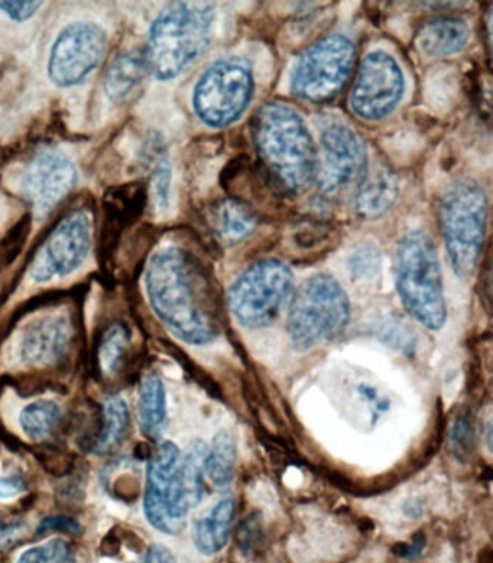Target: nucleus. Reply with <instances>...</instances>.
Returning <instances> with one entry per match:
<instances>
[{"instance_id": "obj_1", "label": "nucleus", "mask_w": 493, "mask_h": 563, "mask_svg": "<svg viewBox=\"0 0 493 563\" xmlns=\"http://www.w3.org/2000/svg\"><path fill=\"white\" fill-rule=\"evenodd\" d=\"M152 311L184 343L205 345L220 331L218 289L200 258L178 246L151 256L145 274Z\"/></svg>"}, {"instance_id": "obj_2", "label": "nucleus", "mask_w": 493, "mask_h": 563, "mask_svg": "<svg viewBox=\"0 0 493 563\" xmlns=\"http://www.w3.org/2000/svg\"><path fill=\"white\" fill-rule=\"evenodd\" d=\"M252 140L272 191L297 197L316 184L319 152L296 110L281 103L262 106L253 118Z\"/></svg>"}, {"instance_id": "obj_3", "label": "nucleus", "mask_w": 493, "mask_h": 563, "mask_svg": "<svg viewBox=\"0 0 493 563\" xmlns=\"http://www.w3.org/2000/svg\"><path fill=\"white\" fill-rule=\"evenodd\" d=\"M213 3L175 2L152 22L144 54L146 67L156 80L178 77L195 64L213 40Z\"/></svg>"}, {"instance_id": "obj_4", "label": "nucleus", "mask_w": 493, "mask_h": 563, "mask_svg": "<svg viewBox=\"0 0 493 563\" xmlns=\"http://www.w3.org/2000/svg\"><path fill=\"white\" fill-rule=\"evenodd\" d=\"M395 284L409 316L431 331L447 321L443 274L437 249L426 233L409 232L401 239L395 255Z\"/></svg>"}, {"instance_id": "obj_5", "label": "nucleus", "mask_w": 493, "mask_h": 563, "mask_svg": "<svg viewBox=\"0 0 493 563\" xmlns=\"http://www.w3.org/2000/svg\"><path fill=\"white\" fill-rule=\"evenodd\" d=\"M443 234L451 266L459 278H470L481 261L487 223V198L472 179L451 184L439 207Z\"/></svg>"}, {"instance_id": "obj_6", "label": "nucleus", "mask_w": 493, "mask_h": 563, "mask_svg": "<svg viewBox=\"0 0 493 563\" xmlns=\"http://www.w3.org/2000/svg\"><path fill=\"white\" fill-rule=\"evenodd\" d=\"M350 321V302L342 285L330 275L303 282L294 294L288 334L298 352L319 347L342 334Z\"/></svg>"}, {"instance_id": "obj_7", "label": "nucleus", "mask_w": 493, "mask_h": 563, "mask_svg": "<svg viewBox=\"0 0 493 563\" xmlns=\"http://www.w3.org/2000/svg\"><path fill=\"white\" fill-rule=\"evenodd\" d=\"M293 286V272L284 262H256L230 288V312L248 330L265 329L280 317Z\"/></svg>"}, {"instance_id": "obj_8", "label": "nucleus", "mask_w": 493, "mask_h": 563, "mask_svg": "<svg viewBox=\"0 0 493 563\" xmlns=\"http://www.w3.org/2000/svg\"><path fill=\"white\" fill-rule=\"evenodd\" d=\"M354 62L357 47L348 36H325L299 55L292 73V93L308 103H329L348 85Z\"/></svg>"}, {"instance_id": "obj_9", "label": "nucleus", "mask_w": 493, "mask_h": 563, "mask_svg": "<svg viewBox=\"0 0 493 563\" xmlns=\"http://www.w3.org/2000/svg\"><path fill=\"white\" fill-rule=\"evenodd\" d=\"M195 507L183 479L182 452L173 442H161L152 452L146 473V520L161 533L178 534Z\"/></svg>"}, {"instance_id": "obj_10", "label": "nucleus", "mask_w": 493, "mask_h": 563, "mask_svg": "<svg viewBox=\"0 0 493 563\" xmlns=\"http://www.w3.org/2000/svg\"><path fill=\"white\" fill-rule=\"evenodd\" d=\"M253 89L252 68L245 59H220L196 85L193 106L197 118L209 128L230 126L245 113Z\"/></svg>"}, {"instance_id": "obj_11", "label": "nucleus", "mask_w": 493, "mask_h": 563, "mask_svg": "<svg viewBox=\"0 0 493 563\" xmlns=\"http://www.w3.org/2000/svg\"><path fill=\"white\" fill-rule=\"evenodd\" d=\"M321 159L316 184L327 200L358 188L368 169L365 143L343 123L329 124L321 133Z\"/></svg>"}, {"instance_id": "obj_12", "label": "nucleus", "mask_w": 493, "mask_h": 563, "mask_svg": "<svg viewBox=\"0 0 493 563\" xmlns=\"http://www.w3.org/2000/svg\"><path fill=\"white\" fill-rule=\"evenodd\" d=\"M405 91L403 70L384 51L368 54L350 93V109L358 118L376 122L394 112Z\"/></svg>"}, {"instance_id": "obj_13", "label": "nucleus", "mask_w": 493, "mask_h": 563, "mask_svg": "<svg viewBox=\"0 0 493 563\" xmlns=\"http://www.w3.org/2000/svg\"><path fill=\"white\" fill-rule=\"evenodd\" d=\"M91 247V221L85 210L68 212L48 234L31 265L39 284L72 275L86 262Z\"/></svg>"}, {"instance_id": "obj_14", "label": "nucleus", "mask_w": 493, "mask_h": 563, "mask_svg": "<svg viewBox=\"0 0 493 563\" xmlns=\"http://www.w3.org/2000/svg\"><path fill=\"white\" fill-rule=\"evenodd\" d=\"M108 36L99 25L75 22L64 27L51 48L48 76L58 87L85 81L103 59Z\"/></svg>"}, {"instance_id": "obj_15", "label": "nucleus", "mask_w": 493, "mask_h": 563, "mask_svg": "<svg viewBox=\"0 0 493 563\" xmlns=\"http://www.w3.org/2000/svg\"><path fill=\"white\" fill-rule=\"evenodd\" d=\"M77 170L63 152L41 150L26 165L22 191L40 219L50 214L75 189Z\"/></svg>"}, {"instance_id": "obj_16", "label": "nucleus", "mask_w": 493, "mask_h": 563, "mask_svg": "<svg viewBox=\"0 0 493 563\" xmlns=\"http://www.w3.org/2000/svg\"><path fill=\"white\" fill-rule=\"evenodd\" d=\"M67 318L55 316L43 318L31 325L21 343V360L28 366L53 363L66 352L72 335Z\"/></svg>"}, {"instance_id": "obj_17", "label": "nucleus", "mask_w": 493, "mask_h": 563, "mask_svg": "<svg viewBox=\"0 0 493 563\" xmlns=\"http://www.w3.org/2000/svg\"><path fill=\"white\" fill-rule=\"evenodd\" d=\"M398 197V178L386 165L368 166L357 188L354 211L362 220H376L391 210Z\"/></svg>"}, {"instance_id": "obj_18", "label": "nucleus", "mask_w": 493, "mask_h": 563, "mask_svg": "<svg viewBox=\"0 0 493 563\" xmlns=\"http://www.w3.org/2000/svg\"><path fill=\"white\" fill-rule=\"evenodd\" d=\"M206 219L215 239L228 247L242 243L255 232L258 225L255 210L246 202L233 198H224L210 206Z\"/></svg>"}, {"instance_id": "obj_19", "label": "nucleus", "mask_w": 493, "mask_h": 563, "mask_svg": "<svg viewBox=\"0 0 493 563\" xmlns=\"http://www.w3.org/2000/svg\"><path fill=\"white\" fill-rule=\"evenodd\" d=\"M149 74L142 51L119 54L105 74L106 95L114 103H128L142 89Z\"/></svg>"}, {"instance_id": "obj_20", "label": "nucleus", "mask_w": 493, "mask_h": 563, "mask_svg": "<svg viewBox=\"0 0 493 563\" xmlns=\"http://www.w3.org/2000/svg\"><path fill=\"white\" fill-rule=\"evenodd\" d=\"M470 30L458 18H437L418 31L416 45L427 57H450L467 47Z\"/></svg>"}, {"instance_id": "obj_21", "label": "nucleus", "mask_w": 493, "mask_h": 563, "mask_svg": "<svg viewBox=\"0 0 493 563\" xmlns=\"http://www.w3.org/2000/svg\"><path fill=\"white\" fill-rule=\"evenodd\" d=\"M234 510L237 506L233 498H223L213 507L209 516L197 521L193 530V540L198 552L211 556L223 551L232 532Z\"/></svg>"}, {"instance_id": "obj_22", "label": "nucleus", "mask_w": 493, "mask_h": 563, "mask_svg": "<svg viewBox=\"0 0 493 563\" xmlns=\"http://www.w3.org/2000/svg\"><path fill=\"white\" fill-rule=\"evenodd\" d=\"M140 429L146 438L155 440L167 422V395L160 376L150 375L142 380L138 401Z\"/></svg>"}, {"instance_id": "obj_23", "label": "nucleus", "mask_w": 493, "mask_h": 563, "mask_svg": "<svg viewBox=\"0 0 493 563\" xmlns=\"http://www.w3.org/2000/svg\"><path fill=\"white\" fill-rule=\"evenodd\" d=\"M129 427V409L121 396H108L101 405V421L98 437L91 444L90 452L106 455L122 444Z\"/></svg>"}, {"instance_id": "obj_24", "label": "nucleus", "mask_w": 493, "mask_h": 563, "mask_svg": "<svg viewBox=\"0 0 493 563\" xmlns=\"http://www.w3.org/2000/svg\"><path fill=\"white\" fill-rule=\"evenodd\" d=\"M237 455V441L232 433L220 432L206 459V475L216 487H228L232 483Z\"/></svg>"}, {"instance_id": "obj_25", "label": "nucleus", "mask_w": 493, "mask_h": 563, "mask_svg": "<svg viewBox=\"0 0 493 563\" xmlns=\"http://www.w3.org/2000/svg\"><path fill=\"white\" fill-rule=\"evenodd\" d=\"M62 418V408L54 400H36L21 410L22 431L31 441H44L53 433Z\"/></svg>"}, {"instance_id": "obj_26", "label": "nucleus", "mask_w": 493, "mask_h": 563, "mask_svg": "<svg viewBox=\"0 0 493 563\" xmlns=\"http://www.w3.org/2000/svg\"><path fill=\"white\" fill-rule=\"evenodd\" d=\"M128 347L129 335L123 327L114 325L106 332L99 350L100 366L106 375L112 376L118 372Z\"/></svg>"}, {"instance_id": "obj_27", "label": "nucleus", "mask_w": 493, "mask_h": 563, "mask_svg": "<svg viewBox=\"0 0 493 563\" xmlns=\"http://www.w3.org/2000/svg\"><path fill=\"white\" fill-rule=\"evenodd\" d=\"M17 563H77V561L75 552L66 540L53 539L40 547L28 549Z\"/></svg>"}, {"instance_id": "obj_28", "label": "nucleus", "mask_w": 493, "mask_h": 563, "mask_svg": "<svg viewBox=\"0 0 493 563\" xmlns=\"http://www.w3.org/2000/svg\"><path fill=\"white\" fill-rule=\"evenodd\" d=\"M349 267L354 278H373L380 272L381 253L373 244H363L350 257Z\"/></svg>"}, {"instance_id": "obj_29", "label": "nucleus", "mask_w": 493, "mask_h": 563, "mask_svg": "<svg viewBox=\"0 0 493 563\" xmlns=\"http://www.w3.org/2000/svg\"><path fill=\"white\" fill-rule=\"evenodd\" d=\"M331 224L325 221H304L294 233V242L299 249H315L330 239Z\"/></svg>"}, {"instance_id": "obj_30", "label": "nucleus", "mask_w": 493, "mask_h": 563, "mask_svg": "<svg viewBox=\"0 0 493 563\" xmlns=\"http://www.w3.org/2000/svg\"><path fill=\"white\" fill-rule=\"evenodd\" d=\"M25 492V479L21 471H0V500H13Z\"/></svg>"}, {"instance_id": "obj_31", "label": "nucleus", "mask_w": 493, "mask_h": 563, "mask_svg": "<svg viewBox=\"0 0 493 563\" xmlns=\"http://www.w3.org/2000/svg\"><path fill=\"white\" fill-rule=\"evenodd\" d=\"M43 2H0V11L7 13L12 21L25 22L40 11Z\"/></svg>"}, {"instance_id": "obj_32", "label": "nucleus", "mask_w": 493, "mask_h": 563, "mask_svg": "<svg viewBox=\"0 0 493 563\" xmlns=\"http://www.w3.org/2000/svg\"><path fill=\"white\" fill-rule=\"evenodd\" d=\"M169 181H172V169H169L167 161H163V163L156 166L154 177L156 198H158L161 209L167 207Z\"/></svg>"}, {"instance_id": "obj_33", "label": "nucleus", "mask_w": 493, "mask_h": 563, "mask_svg": "<svg viewBox=\"0 0 493 563\" xmlns=\"http://www.w3.org/2000/svg\"><path fill=\"white\" fill-rule=\"evenodd\" d=\"M25 525L22 521L0 519V551L11 548L25 532Z\"/></svg>"}, {"instance_id": "obj_34", "label": "nucleus", "mask_w": 493, "mask_h": 563, "mask_svg": "<svg viewBox=\"0 0 493 563\" xmlns=\"http://www.w3.org/2000/svg\"><path fill=\"white\" fill-rule=\"evenodd\" d=\"M50 530H59V532H67L78 534L81 532L80 525L67 517H47L40 523L39 533L50 532Z\"/></svg>"}, {"instance_id": "obj_35", "label": "nucleus", "mask_w": 493, "mask_h": 563, "mask_svg": "<svg viewBox=\"0 0 493 563\" xmlns=\"http://www.w3.org/2000/svg\"><path fill=\"white\" fill-rule=\"evenodd\" d=\"M258 523L249 517L246 523H243L241 532H239L238 542L239 547H241L242 552L245 555H251L253 551H255L258 547V542H260V530H258Z\"/></svg>"}, {"instance_id": "obj_36", "label": "nucleus", "mask_w": 493, "mask_h": 563, "mask_svg": "<svg viewBox=\"0 0 493 563\" xmlns=\"http://www.w3.org/2000/svg\"><path fill=\"white\" fill-rule=\"evenodd\" d=\"M142 563H177V561H175L173 553L167 548L155 544V547L150 548Z\"/></svg>"}]
</instances>
